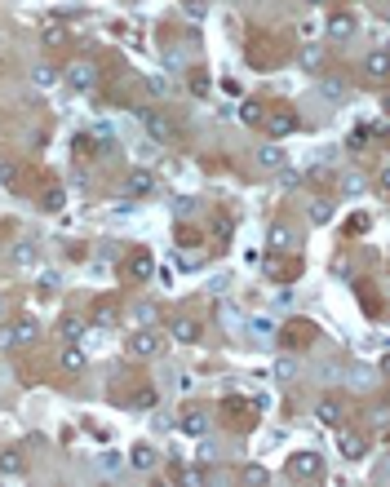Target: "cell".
Returning a JSON list of instances; mask_svg holds the SVG:
<instances>
[{
	"instance_id": "obj_1",
	"label": "cell",
	"mask_w": 390,
	"mask_h": 487,
	"mask_svg": "<svg viewBox=\"0 0 390 487\" xmlns=\"http://www.w3.org/2000/svg\"><path fill=\"white\" fill-rule=\"evenodd\" d=\"M160 350H164V337L155 333L151 324H146V328H138V333L129 337V355H133V359H155Z\"/></svg>"
},
{
	"instance_id": "obj_2",
	"label": "cell",
	"mask_w": 390,
	"mask_h": 487,
	"mask_svg": "<svg viewBox=\"0 0 390 487\" xmlns=\"http://www.w3.org/2000/svg\"><path fill=\"white\" fill-rule=\"evenodd\" d=\"M324 35H328V40H337V45L355 40V35H359V18H355V14H346V9H337V14H328Z\"/></svg>"
},
{
	"instance_id": "obj_3",
	"label": "cell",
	"mask_w": 390,
	"mask_h": 487,
	"mask_svg": "<svg viewBox=\"0 0 390 487\" xmlns=\"http://www.w3.org/2000/svg\"><path fill=\"white\" fill-rule=\"evenodd\" d=\"M36 337H40V324H36V319H22V324H14V328H0V350L31 346Z\"/></svg>"
},
{
	"instance_id": "obj_4",
	"label": "cell",
	"mask_w": 390,
	"mask_h": 487,
	"mask_svg": "<svg viewBox=\"0 0 390 487\" xmlns=\"http://www.w3.org/2000/svg\"><path fill=\"white\" fill-rule=\"evenodd\" d=\"M288 474H292V479H302V483L324 479V456H315V452H297V456H288Z\"/></svg>"
},
{
	"instance_id": "obj_5",
	"label": "cell",
	"mask_w": 390,
	"mask_h": 487,
	"mask_svg": "<svg viewBox=\"0 0 390 487\" xmlns=\"http://www.w3.org/2000/svg\"><path fill=\"white\" fill-rule=\"evenodd\" d=\"M133 115H138V125L146 129V138H155V142H169V138H173V125H169L160 111H151V106H138Z\"/></svg>"
},
{
	"instance_id": "obj_6",
	"label": "cell",
	"mask_w": 390,
	"mask_h": 487,
	"mask_svg": "<svg viewBox=\"0 0 390 487\" xmlns=\"http://www.w3.org/2000/svg\"><path fill=\"white\" fill-rule=\"evenodd\" d=\"M67 84H71L76 93H89L93 84H98V63H89V58L71 63V67H67Z\"/></svg>"
},
{
	"instance_id": "obj_7",
	"label": "cell",
	"mask_w": 390,
	"mask_h": 487,
	"mask_svg": "<svg viewBox=\"0 0 390 487\" xmlns=\"http://www.w3.org/2000/svg\"><path fill=\"white\" fill-rule=\"evenodd\" d=\"M315 421H320V425H333V430H337V425L346 421V404H341V399H333V394H324L320 404H315Z\"/></svg>"
},
{
	"instance_id": "obj_8",
	"label": "cell",
	"mask_w": 390,
	"mask_h": 487,
	"mask_svg": "<svg viewBox=\"0 0 390 487\" xmlns=\"http://www.w3.org/2000/svg\"><path fill=\"white\" fill-rule=\"evenodd\" d=\"M182 434H187V438H204V434H209V412H204V408H187V412H182Z\"/></svg>"
},
{
	"instance_id": "obj_9",
	"label": "cell",
	"mask_w": 390,
	"mask_h": 487,
	"mask_svg": "<svg viewBox=\"0 0 390 487\" xmlns=\"http://www.w3.org/2000/svg\"><path fill=\"white\" fill-rule=\"evenodd\" d=\"M288 164V151L279 142H266V146H258V168H266V173H279V168Z\"/></svg>"
},
{
	"instance_id": "obj_10",
	"label": "cell",
	"mask_w": 390,
	"mask_h": 487,
	"mask_svg": "<svg viewBox=\"0 0 390 487\" xmlns=\"http://www.w3.org/2000/svg\"><path fill=\"white\" fill-rule=\"evenodd\" d=\"M125 191L133 195V200H146V195L155 191V173H151V168H133L129 182H125Z\"/></svg>"
},
{
	"instance_id": "obj_11",
	"label": "cell",
	"mask_w": 390,
	"mask_h": 487,
	"mask_svg": "<svg viewBox=\"0 0 390 487\" xmlns=\"http://www.w3.org/2000/svg\"><path fill=\"white\" fill-rule=\"evenodd\" d=\"M341 456H346V461H364V456H368V434H359V430L341 434Z\"/></svg>"
},
{
	"instance_id": "obj_12",
	"label": "cell",
	"mask_w": 390,
	"mask_h": 487,
	"mask_svg": "<svg viewBox=\"0 0 390 487\" xmlns=\"http://www.w3.org/2000/svg\"><path fill=\"white\" fill-rule=\"evenodd\" d=\"M0 474H9V479H22V474H27L22 447H5V452H0Z\"/></svg>"
},
{
	"instance_id": "obj_13",
	"label": "cell",
	"mask_w": 390,
	"mask_h": 487,
	"mask_svg": "<svg viewBox=\"0 0 390 487\" xmlns=\"http://www.w3.org/2000/svg\"><path fill=\"white\" fill-rule=\"evenodd\" d=\"M386 71H390L386 49H368V54H364V76H368V80H386Z\"/></svg>"
},
{
	"instance_id": "obj_14",
	"label": "cell",
	"mask_w": 390,
	"mask_h": 487,
	"mask_svg": "<svg viewBox=\"0 0 390 487\" xmlns=\"http://www.w3.org/2000/svg\"><path fill=\"white\" fill-rule=\"evenodd\" d=\"M14 262L18 266H40V244H36V239H18L14 244Z\"/></svg>"
},
{
	"instance_id": "obj_15",
	"label": "cell",
	"mask_w": 390,
	"mask_h": 487,
	"mask_svg": "<svg viewBox=\"0 0 390 487\" xmlns=\"http://www.w3.org/2000/svg\"><path fill=\"white\" fill-rule=\"evenodd\" d=\"M129 461H133L138 470H155V465H160V452H155L151 443H138V447L129 452Z\"/></svg>"
},
{
	"instance_id": "obj_16",
	"label": "cell",
	"mask_w": 390,
	"mask_h": 487,
	"mask_svg": "<svg viewBox=\"0 0 390 487\" xmlns=\"http://www.w3.org/2000/svg\"><path fill=\"white\" fill-rule=\"evenodd\" d=\"M129 275L133 279H151L155 275V257H151V253H133V257H129Z\"/></svg>"
},
{
	"instance_id": "obj_17",
	"label": "cell",
	"mask_w": 390,
	"mask_h": 487,
	"mask_svg": "<svg viewBox=\"0 0 390 487\" xmlns=\"http://www.w3.org/2000/svg\"><path fill=\"white\" fill-rule=\"evenodd\" d=\"M266 129H271V138L279 142V138H288V133L297 129V120H292L288 111H279V115H271V120H266Z\"/></svg>"
},
{
	"instance_id": "obj_18",
	"label": "cell",
	"mask_w": 390,
	"mask_h": 487,
	"mask_svg": "<svg viewBox=\"0 0 390 487\" xmlns=\"http://www.w3.org/2000/svg\"><path fill=\"white\" fill-rule=\"evenodd\" d=\"M31 84H36V89H54V84H58V71L49 67V63H36V67H31Z\"/></svg>"
},
{
	"instance_id": "obj_19",
	"label": "cell",
	"mask_w": 390,
	"mask_h": 487,
	"mask_svg": "<svg viewBox=\"0 0 390 487\" xmlns=\"http://www.w3.org/2000/svg\"><path fill=\"white\" fill-rule=\"evenodd\" d=\"M306 217L315 226H324V222H333V200H311V209H306Z\"/></svg>"
},
{
	"instance_id": "obj_20",
	"label": "cell",
	"mask_w": 390,
	"mask_h": 487,
	"mask_svg": "<svg viewBox=\"0 0 390 487\" xmlns=\"http://www.w3.org/2000/svg\"><path fill=\"white\" fill-rule=\"evenodd\" d=\"M346 381L355 385V390H368V385L377 381V372L368 368V363H359V368H350V372H346Z\"/></svg>"
},
{
	"instance_id": "obj_21",
	"label": "cell",
	"mask_w": 390,
	"mask_h": 487,
	"mask_svg": "<svg viewBox=\"0 0 390 487\" xmlns=\"http://www.w3.org/2000/svg\"><path fill=\"white\" fill-rule=\"evenodd\" d=\"M173 341H182V346L200 341V324H191V319H178V324H173Z\"/></svg>"
},
{
	"instance_id": "obj_22",
	"label": "cell",
	"mask_w": 390,
	"mask_h": 487,
	"mask_svg": "<svg viewBox=\"0 0 390 487\" xmlns=\"http://www.w3.org/2000/svg\"><path fill=\"white\" fill-rule=\"evenodd\" d=\"M292 244H297V235H292L284 222H275L271 226V248H292Z\"/></svg>"
},
{
	"instance_id": "obj_23",
	"label": "cell",
	"mask_w": 390,
	"mask_h": 487,
	"mask_svg": "<svg viewBox=\"0 0 390 487\" xmlns=\"http://www.w3.org/2000/svg\"><path fill=\"white\" fill-rule=\"evenodd\" d=\"M320 93L328 97V102H341V97H346V80H337V76H328V80L320 84Z\"/></svg>"
},
{
	"instance_id": "obj_24",
	"label": "cell",
	"mask_w": 390,
	"mask_h": 487,
	"mask_svg": "<svg viewBox=\"0 0 390 487\" xmlns=\"http://www.w3.org/2000/svg\"><path fill=\"white\" fill-rule=\"evenodd\" d=\"M249 328H253V337H258V341H271V337H275V319H266V314L249 319Z\"/></svg>"
},
{
	"instance_id": "obj_25",
	"label": "cell",
	"mask_w": 390,
	"mask_h": 487,
	"mask_svg": "<svg viewBox=\"0 0 390 487\" xmlns=\"http://www.w3.org/2000/svg\"><path fill=\"white\" fill-rule=\"evenodd\" d=\"M297 372H302V363L292 359V355H284V359L275 363V376H279V381H292V376H297Z\"/></svg>"
},
{
	"instance_id": "obj_26",
	"label": "cell",
	"mask_w": 390,
	"mask_h": 487,
	"mask_svg": "<svg viewBox=\"0 0 390 487\" xmlns=\"http://www.w3.org/2000/svg\"><path fill=\"white\" fill-rule=\"evenodd\" d=\"M133 319H138V324L146 328V324H155V319H160V310H155L151 301H138V306H133Z\"/></svg>"
},
{
	"instance_id": "obj_27",
	"label": "cell",
	"mask_w": 390,
	"mask_h": 487,
	"mask_svg": "<svg viewBox=\"0 0 390 487\" xmlns=\"http://www.w3.org/2000/svg\"><path fill=\"white\" fill-rule=\"evenodd\" d=\"M240 120H244V125H262V120H266V111H262L258 102H244V106H240Z\"/></svg>"
},
{
	"instance_id": "obj_28",
	"label": "cell",
	"mask_w": 390,
	"mask_h": 487,
	"mask_svg": "<svg viewBox=\"0 0 390 487\" xmlns=\"http://www.w3.org/2000/svg\"><path fill=\"white\" fill-rule=\"evenodd\" d=\"M40 35H45V45H63V22H45V27H40Z\"/></svg>"
},
{
	"instance_id": "obj_29",
	"label": "cell",
	"mask_w": 390,
	"mask_h": 487,
	"mask_svg": "<svg viewBox=\"0 0 390 487\" xmlns=\"http://www.w3.org/2000/svg\"><path fill=\"white\" fill-rule=\"evenodd\" d=\"M58 363H63L67 372H80L84 368V355H80V350H63V359H58Z\"/></svg>"
},
{
	"instance_id": "obj_30",
	"label": "cell",
	"mask_w": 390,
	"mask_h": 487,
	"mask_svg": "<svg viewBox=\"0 0 390 487\" xmlns=\"http://www.w3.org/2000/svg\"><path fill=\"white\" fill-rule=\"evenodd\" d=\"M320 58H324V45H306V49H302V67H320Z\"/></svg>"
},
{
	"instance_id": "obj_31",
	"label": "cell",
	"mask_w": 390,
	"mask_h": 487,
	"mask_svg": "<svg viewBox=\"0 0 390 487\" xmlns=\"http://www.w3.org/2000/svg\"><path fill=\"white\" fill-rule=\"evenodd\" d=\"M133 151H138L142 160H155V155H160V142H155V138H142L138 146H133Z\"/></svg>"
},
{
	"instance_id": "obj_32",
	"label": "cell",
	"mask_w": 390,
	"mask_h": 487,
	"mask_svg": "<svg viewBox=\"0 0 390 487\" xmlns=\"http://www.w3.org/2000/svg\"><path fill=\"white\" fill-rule=\"evenodd\" d=\"M146 93H155V97H169V80H164V76H146Z\"/></svg>"
},
{
	"instance_id": "obj_33",
	"label": "cell",
	"mask_w": 390,
	"mask_h": 487,
	"mask_svg": "<svg viewBox=\"0 0 390 487\" xmlns=\"http://www.w3.org/2000/svg\"><path fill=\"white\" fill-rule=\"evenodd\" d=\"M341 191H346V195H359V191H364V173H346V177H341Z\"/></svg>"
},
{
	"instance_id": "obj_34",
	"label": "cell",
	"mask_w": 390,
	"mask_h": 487,
	"mask_svg": "<svg viewBox=\"0 0 390 487\" xmlns=\"http://www.w3.org/2000/svg\"><path fill=\"white\" fill-rule=\"evenodd\" d=\"M63 204H67V191H58V186H54V191L45 195V209H49V213H58Z\"/></svg>"
},
{
	"instance_id": "obj_35",
	"label": "cell",
	"mask_w": 390,
	"mask_h": 487,
	"mask_svg": "<svg viewBox=\"0 0 390 487\" xmlns=\"http://www.w3.org/2000/svg\"><path fill=\"white\" fill-rule=\"evenodd\" d=\"M80 333H84L80 319H67V324H63V337H67V341H80Z\"/></svg>"
},
{
	"instance_id": "obj_36",
	"label": "cell",
	"mask_w": 390,
	"mask_h": 487,
	"mask_svg": "<svg viewBox=\"0 0 390 487\" xmlns=\"http://www.w3.org/2000/svg\"><path fill=\"white\" fill-rule=\"evenodd\" d=\"M98 465H102V474H120V456H116V452H107L102 461H98Z\"/></svg>"
},
{
	"instance_id": "obj_37",
	"label": "cell",
	"mask_w": 390,
	"mask_h": 487,
	"mask_svg": "<svg viewBox=\"0 0 390 487\" xmlns=\"http://www.w3.org/2000/svg\"><path fill=\"white\" fill-rule=\"evenodd\" d=\"M195 266H200V253H182L178 257V271H195Z\"/></svg>"
},
{
	"instance_id": "obj_38",
	"label": "cell",
	"mask_w": 390,
	"mask_h": 487,
	"mask_svg": "<svg viewBox=\"0 0 390 487\" xmlns=\"http://www.w3.org/2000/svg\"><path fill=\"white\" fill-rule=\"evenodd\" d=\"M244 483H271V474H266V470H258V465H253L249 474H244Z\"/></svg>"
},
{
	"instance_id": "obj_39",
	"label": "cell",
	"mask_w": 390,
	"mask_h": 487,
	"mask_svg": "<svg viewBox=\"0 0 390 487\" xmlns=\"http://www.w3.org/2000/svg\"><path fill=\"white\" fill-rule=\"evenodd\" d=\"M40 288L54 292V288H58V275H54V271H45V275H40Z\"/></svg>"
},
{
	"instance_id": "obj_40",
	"label": "cell",
	"mask_w": 390,
	"mask_h": 487,
	"mask_svg": "<svg viewBox=\"0 0 390 487\" xmlns=\"http://www.w3.org/2000/svg\"><path fill=\"white\" fill-rule=\"evenodd\" d=\"M0 319H5V292H0Z\"/></svg>"
},
{
	"instance_id": "obj_41",
	"label": "cell",
	"mask_w": 390,
	"mask_h": 487,
	"mask_svg": "<svg viewBox=\"0 0 390 487\" xmlns=\"http://www.w3.org/2000/svg\"><path fill=\"white\" fill-rule=\"evenodd\" d=\"M306 5H324V0H306Z\"/></svg>"
}]
</instances>
